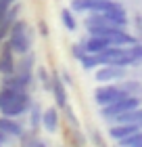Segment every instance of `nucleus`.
Here are the masks:
<instances>
[{"instance_id": "4468645a", "label": "nucleus", "mask_w": 142, "mask_h": 147, "mask_svg": "<svg viewBox=\"0 0 142 147\" xmlns=\"http://www.w3.org/2000/svg\"><path fill=\"white\" fill-rule=\"evenodd\" d=\"M42 107H40V103H31L29 107V130L38 132V128L42 126Z\"/></svg>"}, {"instance_id": "c85d7f7f", "label": "nucleus", "mask_w": 142, "mask_h": 147, "mask_svg": "<svg viewBox=\"0 0 142 147\" xmlns=\"http://www.w3.org/2000/svg\"><path fill=\"white\" fill-rule=\"evenodd\" d=\"M0 147H2V143H0Z\"/></svg>"}, {"instance_id": "dca6fc26", "label": "nucleus", "mask_w": 142, "mask_h": 147, "mask_svg": "<svg viewBox=\"0 0 142 147\" xmlns=\"http://www.w3.org/2000/svg\"><path fill=\"white\" fill-rule=\"evenodd\" d=\"M79 63H82L84 69H94V67H98V65H100V59H98L96 53H86V55L79 59Z\"/></svg>"}, {"instance_id": "393cba45", "label": "nucleus", "mask_w": 142, "mask_h": 147, "mask_svg": "<svg viewBox=\"0 0 142 147\" xmlns=\"http://www.w3.org/2000/svg\"><path fill=\"white\" fill-rule=\"evenodd\" d=\"M61 80H63L67 86H71V84H73V78H71V74H69V71H61Z\"/></svg>"}, {"instance_id": "f257e3e1", "label": "nucleus", "mask_w": 142, "mask_h": 147, "mask_svg": "<svg viewBox=\"0 0 142 147\" xmlns=\"http://www.w3.org/2000/svg\"><path fill=\"white\" fill-rule=\"evenodd\" d=\"M31 95L27 90H19V88H9L2 86L0 88V113L9 118H19L25 111H29L31 107Z\"/></svg>"}, {"instance_id": "bb28decb", "label": "nucleus", "mask_w": 142, "mask_h": 147, "mask_svg": "<svg viewBox=\"0 0 142 147\" xmlns=\"http://www.w3.org/2000/svg\"><path fill=\"white\" fill-rule=\"evenodd\" d=\"M38 25H40V34L46 38V36H48V28H46V23H44V21H40Z\"/></svg>"}, {"instance_id": "5701e85b", "label": "nucleus", "mask_w": 142, "mask_h": 147, "mask_svg": "<svg viewBox=\"0 0 142 147\" xmlns=\"http://www.w3.org/2000/svg\"><path fill=\"white\" fill-rule=\"evenodd\" d=\"M121 88H123V90H127V92H130V95H132V90H140V84L138 82H127V84H121Z\"/></svg>"}, {"instance_id": "f03ea898", "label": "nucleus", "mask_w": 142, "mask_h": 147, "mask_svg": "<svg viewBox=\"0 0 142 147\" xmlns=\"http://www.w3.org/2000/svg\"><path fill=\"white\" fill-rule=\"evenodd\" d=\"M9 44L13 46V51H15V55H25V53H29L31 49V32L27 28V23L23 21V19H17L15 23L11 25V32H9Z\"/></svg>"}, {"instance_id": "7ed1b4c3", "label": "nucleus", "mask_w": 142, "mask_h": 147, "mask_svg": "<svg viewBox=\"0 0 142 147\" xmlns=\"http://www.w3.org/2000/svg\"><path fill=\"white\" fill-rule=\"evenodd\" d=\"M119 2L115 0H71V9L79 13H105L111 9H119Z\"/></svg>"}, {"instance_id": "412c9836", "label": "nucleus", "mask_w": 142, "mask_h": 147, "mask_svg": "<svg viewBox=\"0 0 142 147\" xmlns=\"http://www.w3.org/2000/svg\"><path fill=\"white\" fill-rule=\"evenodd\" d=\"M130 55L136 59V61H142V42H134L130 46Z\"/></svg>"}, {"instance_id": "aec40b11", "label": "nucleus", "mask_w": 142, "mask_h": 147, "mask_svg": "<svg viewBox=\"0 0 142 147\" xmlns=\"http://www.w3.org/2000/svg\"><path fill=\"white\" fill-rule=\"evenodd\" d=\"M63 111H65V118L69 120V124L73 126V128H79V120H77V116H75V113H73V107H71L69 103H67L65 107H63Z\"/></svg>"}, {"instance_id": "0eeeda50", "label": "nucleus", "mask_w": 142, "mask_h": 147, "mask_svg": "<svg viewBox=\"0 0 142 147\" xmlns=\"http://www.w3.org/2000/svg\"><path fill=\"white\" fill-rule=\"evenodd\" d=\"M127 67H121V65H103L98 71H96V82L100 84H107V82H113V80H123L127 74H125Z\"/></svg>"}, {"instance_id": "2eb2a0df", "label": "nucleus", "mask_w": 142, "mask_h": 147, "mask_svg": "<svg viewBox=\"0 0 142 147\" xmlns=\"http://www.w3.org/2000/svg\"><path fill=\"white\" fill-rule=\"evenodd\" d=\"M117 145H119V147H142V130L134 132V135H130V137L119 139Z\"/></svg>"}, {"instance_id": "a878e982", "label": "nucleus", "mask_w": 142, "mask_h": 147, "mask_svg": "<svg viewBox=\"0 0 142 147\" xmlns=\"http://www.w3.org/2000/svg\"><path fill=\"white\" fill-rule=\"evenodd\" d=\"M0 143H2V145H6V143H11V137L6 135V132H2V130H0Z\"/></svg>"}, {"instance_id": "ddd939ff", "label": "nucleus", "mask_w": 142, "mask_h": 147, "mask_svg": "<svg viewBox=\"0 0 142 147\" xmlns=\"http://www.w3.org/2000/svg\"><path fill=\"white\" fill-rule=\"evenodd\" d=\"M138 130H142L140 124H115V126H111L109 135L115 139V141H119V139L130 137V135H134V132H138Z\"/></svg>"}, {"instance_id": "20e7f679", "label": "nucleus", "mask_w": 142, "mask_h": 147, "mask_svg": "<svg viewBox=\"0 0 142 147\" xmlns=\"http://www.w3.org/2000/svg\"><path fill=\"white\" fill-rule=\"evenodd\" d=\"M134 107H140V99L134 97V95H125V97H121V99H117V101H113V103H109V105H103L100 113H103L107 120H111L113 116L123 113V111H127V109H134Z\"/></svg>"}, {"instance_id": "423d86ee", "label": "nucleus", "mask_w": 142, "mask_h": 147, "mask_svg": "<svg viewBox=\"0 0 142 147\" xmlns=\"http://www.w3.org/2000/svg\"><path fill=\"white\" fill-rule=\"evenodd\" d=\"M52 86H50V95L55 97V105L59 109H63L67 105V84L61 80V74L59 71H52Z\"/></svg>"}, {"instance_id": "39448f33", "label": "nucleus", "mask_w": 142, "mask_h": 147, "mask_svg": "<svg viewBox=\"0 0 142 147\" xmlns=\"http://www.w3.org/2000/svg\"><path fill=\"white\" fill-rule=\"evenodd\" d=\"M130 95L127 90H123L121 86H113V84H105V86H98L96 90H94V99H96V103L103 107V105H109L113 101H117V99Z\"/></svg>"}, {"instance_id": "9b49d317", "label": "nucleus", "mask_w": 142, "mask_h": 147, "mask_svg": "<svg viewBox=\"0 0 142 147\" xmlns=\"http://www.w3.org/2000/svg\"><path fill=\"white\" fill-rule=\"evenodd\" d=\"M0 130H2V132H6V135H9L11 139L13 137H21V132L25 130L23 128V126L21 124H19L17 122V120L15 118H9V116H2V118H0Z\"/></svg>"}, {"instance_id": "1a4fd4ad", "label": "nucleus", "mask_w": 142, "mask_h": 147, "mask_svg": "<svg viewBox=\"0 0 142 147\" xmlns=\"http://www.w3.org/2000/svg\"><path fill=\"white\" fill-rule=\"evenodd\" d=\"M82 44H84V49L86 53H98L100 51H105L107 46H111V38H107V36H88V40H82Z\"/></svg>"}, {"instance_id": "6ab92c4d", "label": "nucleus", "mask_w": 142, "mask_h": 147, "mask_svg": "<svg viewBox=\"0 0 142 147\" xmlns=\"http://www.w3.org/2000/svg\"><path fill=\"white\" fill-rule=\"evenodd\" d=\"M38 78H40V82H42V86L46 90H50V86H52V76L48 71H46V67L44 65H40L38 67Z\"/></svg>"}, {"instance_id": "f3484780", "label": "nucleus", "mask_w": 142, "mask_h": 147, "mask_svg": "<svg viewBox=\"0 0 142 147\" xmlns=\"http://www.w3.org/2000/svg\"><path fill=\"white\" fill-rule=\"evenodd\" d=\"M61 21H63V25L67 30H75L77 28V23H75V17H73V13H71V9H63L61 11Z\"/></svg>"}, {"instance_id": "cd10ccee", "label": "nucleus", "mask_w": 142, "mask_h": 147, "mask_svg": "<svg viewBox=\"0 0 142 147\" xmlns=\"http://www.w3.org/2000/svg\"><path fill=\"white\" fill-rule=\"evenodd\" d=\"M92 137H94V141H96V145H98V147H107V145L103 143V139H100V135H98V132H94Z\"/></svg>"}, {"instance_id": "4be33fe9", "label": "nucleus", "mask_w": 142, "mask_h": 147, "mask_svg": "<svg viewBox=\"0 0 142 147\" xmlns=\"http://www.w3.org/2000/svg\"><path fill=\"white\" fill-rule=\"evenodd\" d=\"M71 53H73V57H75L77 61H79V59L86 55V49H84V44L79 42V44H73V46H71Z\"/></svg>"}, {"instance_id": "b1692460", "label": "nucleus", "mask_w": 142, "mask_h": 147, "mask_svg": "<svg viewBox=\"0 0 142 147\" xmlns=\"http://www.w3.org/2000/svg\"><path fill=\"white\" fill-rule=\"evenodd\" d=\"M27 147H48V145H46V141H44V139H38V137H33L31 141L27 143Z\"/></svg>"}, {"instance_id": "6e6552de", "label": "nucleus", "mask_w": 142, "mask_h": 147, "mask_svg": "<svg viewBox=\"0 0 142 147\" xmlns=\"http://www.w3.org/2000/svg\"><path fill=\"white\" fill-rule=\"evenodd\" d=\"M15 51H13V46L9 44V40H4L2 42V53H0V74L2 76H11V74H15Z\"/></svg>"}, {"instance_id": "a211bd4d", "label": "nucleus", "mask_w": 142, "mask_h": 147, "mask_svg": "<svg viewBox=\"0 0 142 147\" xmlns=\"http://www.w3.org/2000/svg\"><path fill=\"white\" fill-rule=\"evenodd\" d=\"M69 141H71L73 147H84L88 139L79 132V128H73V126H71V128H69Z\"/></svg>"}, {"instance_id": "9d476101", "label": "nucleus", "mask_w": 142, "mask_h": 147, "mask_svg": "<svg viewBox=\"0 0 142 147\" xmlns=\"http://www.w3.org/2000/svg\"><path fill=\"white\" fill-rule=\"evenodd\" d=\"M15 74H19V76H23V78H27V80L33 82V55L31 53L21 55L19 65H15Z\"/></svg>"}, {"instance_id": "f8f14e48", "label": "nucleus", "mask_w": 142, "mask_h": 147, "mask_svg": "<svg viewBox=\"0 0 142 147\" xmlns=\"http://www.w3.org/2000/svg\"><path fill=\"white\" fill-rule=\"evenodd\" d=\"M42 126L46 128V132H57L59 128V107H48L42 113Z\"/></svg>"}]
</instances>
